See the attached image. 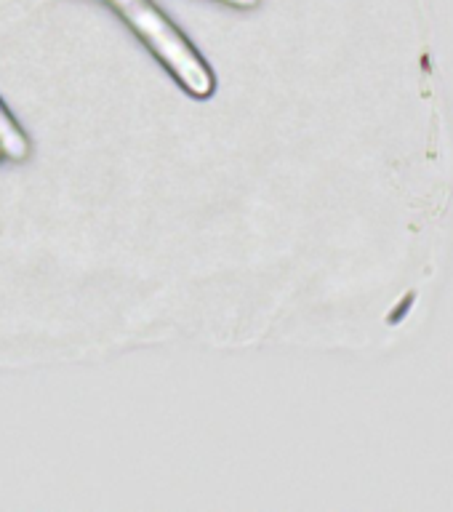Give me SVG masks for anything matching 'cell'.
<instances>
[{"label": "cell", "mask_w": 453, "mask_h": 512, "mask_svg": "<svg viewBox=\"0 0 453 512\" xmlns=\"http://www.w3.org/2000/svg\"><path fill=\"white\" fill-rule=\"evenodd\" d=\"M126 27L142 40L163 70L195 99H208L216 91V75L206 59L184 38L179 27L152 0H104Z\"/></svg>", "instance_id": "cell-1"}, {"label": "cell", "mask_w": 453, "mask_h": 512, "mask_svg": "<svg viewBox=\"0 0 453 512\" xmlns=\"http://www.w3.org/2000/svg\"><path fill=\"white\" fill-rule=\"evenodd\" d=\"M0 150L8 160H16V163H22L30 155V139L16 123L11 110L3 104V99H0Z\"/></svg>", "instance_id": "cell-2"}, {"label": "cell", "mask_w": 453, "mask_h": 512, "mask_svg": "<svg viewBox=\"0 0 453 512\" xmlns=\"http://www.w3.org/2000/svg\"><path fill=\"white\" fill-rule=\"evenodd\" d=\"M219 3H227L232 8H256L259 6V0H219Z\"/></svg>", "instance_id": "cell-3"}, {"label": "cell", "mask_w": 453, "mask_h": 512, "mask_svg": "<svg viewBox=\"0 0 453 512\" xmlns=\"http://www.w3.org/2000/svg\"><path fill=\"white\" fill-rule=\"evenodd\" d=\"M3 158H6V155H3V150H0V160H3Z\"/></svg>", "instance_id": "cell-4"}]
</instances>
